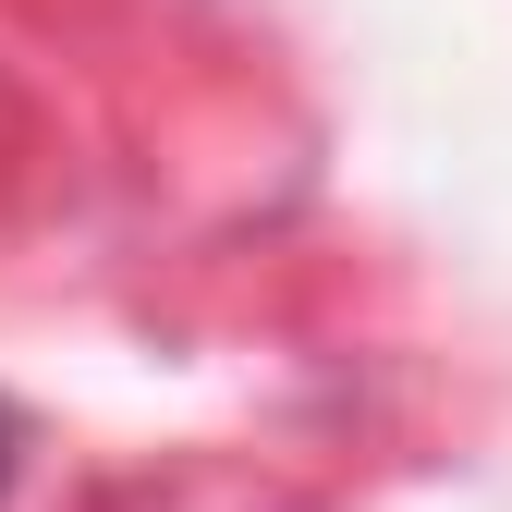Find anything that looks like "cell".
Listing matches in <instances>:
<instances>
[{
	"mask_svg": "<svg viewBox=\"0 0 512 512\" xmlns=\"http://www.w3.org/2000/svg\"><path fill=\"white\" fill-rule=\"evenodd\" d=\"M13 464H25V427H13V415H0V488H13Z\"/></svg>",
	"mask_w": 512,
	"mask_h": 512,
	"instance_id": "6da1fadb",
	"label": "cell"
}]
</instances>
